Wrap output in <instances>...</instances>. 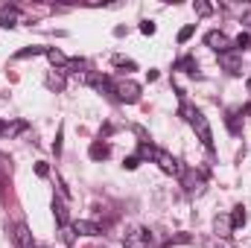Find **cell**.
Returning <instances> with one entry per match:
<instances>
[{"mask_svg": "<svg viewBox=\"0 0 251 248\" xmlns=\"http://www.w3.org/2000/svg\"><path fill=\"white\" fill-rule=\"evenodd\" d=\"M140 32H143V35H155V24H152V21H143V24H140Z\"/></svg>", "mask_w": 251, "mask_h": 248, "instance_id": "obj_22", "label": "cell"}, {"mask_svg": "<svg viewBox=\"0 0 251 248\" xmlns=\"http://www.w3.org/2000/svg\"><path fill=\"white\" fill-rule=\"evenodd\" d=\"M47 173H50V170H47V164H44V161H38V164H35V175L47 178Z\"/></svg>", "mask_w": 251, "mask_h": 248, "instance_id": "obj_24", "label": "cell"}, {"mask_svg": "<svg viewBox=\"0 0 251 248\" xmlns=\"http://www.w3.org/2000/svg\"><path fill=\"white\" fill-rule=\"evenodd\" d=\"M181 114L187 117V123L193 125V131L199 134V140L207 146V149H213V131H210V123H207V117L199 111V108H193V105H181Z\"/></svg>", "mask_w": 251, "mask_h": 248, "instance_id": "obj_1", "label": "cell"}, {"mask_svg": "<svg viewBox=\"0 0 251 248\" xmlns=\"http://www.w3.org/2000/svg\"><path fill=\"white\" fill-rule=\"evenodd\" d=\"M47 59L53 64H67V56H64L62 50H47Z\"/></svg>", "mask_w": 251, "mask_h": 248, "instance_id": "obj_15", "label": "cell"}, {"mask_svg": "<svg viewBox=\"0 0 251 248\" xmlns=\"http://www.w3.org/2000/svg\"><path fill=\"white\" fill-rule=\"evenodd\" d=\"M114 94H117V99H123V102H137V99H140V88H137L134 82H117V85H114Z\"/></svg>", "mask_w": 251, "mask_h": 248, "instance_id": "obj_4", "label": "cell"}, {"mask_svg": "<svg viewBox=\"0 0 251 248\" xmlns=\"http://www.w3.org/2000/svg\"><path fill=\"white\" fill-rule=\"evenodd\" d=\"M246 111H249V117H251V102H249V108H246Z\"/></svg>", "mask_w": 251, "mask_h": 248, "instance_id": "obj_27", "label": "cell"}, {"mask_svg": "<svg viewBox=\"0 0 251 248\" xmlns=\"http://www.w3.org/2000/svg\"><path fill=\"white\" fill-rule=\"evenodd\" d=\"M149 243H152L149 231H143V228H134L131 234H126L123 248H149Z\"/></svg>", "mask_w": 251, "mask_h": 248, "instance_id": "obj_3", "label": "cell"}, {"mask_svg": "<svg viewBox=\"0 0 251 248\" xmlns=\"http://www.w3.org/2000/svg\"><path fill=\"white\" fill-rule=\"evenodd\" d=\"M123 167L126 170H137V167H140V158H137V155H128V158L123 161Z\"/></svg>", "mask_w": 251, "mask_h": 248, "instance_id": "obj_19", "label": "cell"}, {"mask_svg": "<svg viewBox=\"0 0 251 248\" xmlns=\"http://www.w3.org/2000/svg\"><path fill=\"white\" fill-rule=\"evenodd\" d=\"M204 44H207V47H210V50H216V53H219V56H222V53H228V50H231V38H228V35H225V32H219V29H210V32H207V35H204Z\"/></svg>", "mask_w": 251, "mask_h": 248, "instance_id": "obj_2", "label": "cell"}, {"mask_svg": "<svg viewBox=\"0 0 251 248\" xmlns=\"http://www.w3.org/2000/svg\"><path fill=\"white\" fill-rule=\"evenodd\" d=\"M196 12H199V15H210V6H207V3H196Z\"/></svg>", "mask_w": 251, "mask_h": 248, "instance_id": "obj_26", "label": "cell"}, {"mask_svg": "<svg viewBox=\"0 0 251 248\" xmlns=\"http://www.w3.org/2000/svg\"><path fill=\"white\" fill-rule=\"evenodd\" d=\"M38 248H44V246H38Z\"/></svg>", "mask_w": 251, "mask_h": 248, "instance_id": "obj_30", "label": "cell"}, {"mask_svg": "<svg viewBox=\"0 0 251 248\" xmlns=\"http://www.w3.org/2000/svg\"><path fill=\"white\" fill-rule=\"evenodd\" d=\"M12 237H15V246L18 248H35L32 246V234H29V228H26L24 222L15 225V234H12Z\"/></svg>", "mask_w": 251, "mask_h": 248, "instance_id": "obj_6", "label": "cell"}, {"mask_svg": "<svg viewBox=\"0 0 251 248\" xmlns=\"http://www.w3.org/2000/svg\"><path fill=\"white\" fill-rule=\"evenodd\" d=\"M249 44H251V35H249V32H243V35H240V38L234 41V47H237V50H246Z\"/></svg>", "mask_w": 251, "mask_h": 248, "instance_id": "obj_17", "label": "cell"}, {"mask_svg": "<svg viewBox=\"0 0 251 248\" xmlns=\"http://www.w3.org/2000/svg\"><path fill=\"white\" fill-rule=\"evenodd\" d=\"M24 128V123H15V125H0V131L3 134H15V131H21Z\"/></svg>", "mask_w": 251, "mask_h": 248, "instance_id": "obj_23", "label": "cell"}, {"mask_svg": "<svg viewBox=\"0 0 251 248\" xmlns=\"http://www.w3.org/2000/svg\"><path fill=\"white\" fill-rule=\"evenodd\" d=\"M176 67H178V70H184V73H199V62H196V59H181V62L176 64Z\"/></svg>", "mask_w": 251, "mask_h": 248, "instance_id": "obj_14", "label": "cell"}, {"mask_svg": "<svg viewBox=\"0 0 251 248\" xmlns=\"http://www.w3.org/2000/svg\"><path fill=\"white\" fill-rule=\"evenodd\" d=\"M73 234H82V237H100L102 231H100V225H97V222L79 219V222H73Z\"/></svg>", "mask_w": 251, "mask_h": 248, "instance_id": "obj_7", "label": "cell"}, {"mask_svg": "<svg viewBox=\"0 0 251 248\" xmlns=\"http://www.w3.org/2000/svg\"><path fill=\"white\" fill-rule=\"evenodd\" d=\"M210 248H225V246H210Z\"/></svg>", "mask_w": 251, "mask_h": 248, "instance_id": "obj_28", "label": "cell"}, {"mask_svg": "<svg viewBox=\"0 0 251 248\" xmlns=\"http://www.w3.org/2000/svg\"><path fill=\"white\" fill-rule=\"evenodd\" d=\"M181 243H190V234H176V237H170V246H181Z\"/></svg>", "mask_w": 251, "mask_h": 248, "instance_id": "obj_21", "label": "cell"}, {"mask_svg": "<svg viewBox=\"0 0 251 248\" xmlns=\"http://www.w3.org/2000/svg\"><path fill=\"white\" fill-rule=\"evenodd\" d=\"M249 91H251V79H249Z\"/></svg>", "mask_w": 251, "mask_h": 248, "instance_id": "obj_29", "label": "cell"}, {"mask_svg": "<svg viewBox=\"0 0 251 248\" xmlns=\"http://www.w3.org/2000/svg\"><path fill=\"white\" fill-rule=\"evenodd\" d=\"M41 53H47V50L44 47H26V50L18 53V59H29V56H41Z\"/></svg>", "mask_w": 251, "mask_h": 248, "instance_id": "obj_16", "label": "cell"}, {"mask_svg": "<svg viewBox=\"0 0 251 248\" xmlns=\"http://www.w3.org/2000/svg\"><path fill=\"white\" fill-rule=\"evenodd\" d=\"M62 237H64V243H73V228H70V225L62 228Z\"/></svg>", "mask_w": 251, "mask_h": 248, "instance_id": "obj_25", "label": "cell"}, {"mask_svg": "<svg viewBox=\"0 0 251 248\" xmlns=\"http://www.w3.org/2000/svg\"><path fill=\"white\" fill-rule=\"evenodd\" d=\"M213 228H216V234H219V237H228V231H231L234 225H231V219H228V216H216Z\"/></svg>", "mask_w": 251, "mask_h": 248, "instance_id": "obj_12", "label": "cell"}, {"mask_svg": "<svg viewBox=\"0 0 251 248\" xmlns=\"http://www.w3.org/2000/svg\"><path fill=\"white\" fill-rule=\"evenodd\" d=\"M155 161H158V167H161L164 173H170V175H178V173H181L178 161H176L170 152H164V149H155Z\"/></svg>", "mask_w": 251, "mask_h": 248, "instance_id": "obj_5", "label": "cell"}, {"mask_svg": "<svg viewBox=\"0 0 251 248\" xmlns=\"http://www.w3.org/2000/svg\"><path fill=\"white\" fill-rule=\"evenodd\" d=\"M219 62L225 64L231 73H240V56H237V53H231V50H228V53H222V56H219Z\"/></svg>", "mask_w": 251, "mask_h": 248, "instance_id": "obj_10", "label": "cell"}, {"mask_svg": "<svg viewBox=\"0 0 251 248\" xmlns=\"http://www.w3.org/2000/svg\"><path fill=\"white\" fill-rule=\"evenodd\" d=\"M88 155H91L94 161H105V158L111 155V149H108V143H102V140H97V143H91V149H88Z\"/></svg>", "mask_w": 251, "mask_h": 248, "instance_id": "obj_9", "label": "cell"}, {"mask_svg": "<svg viewBox=\"0 0 251 248\" xmlns=\"http://www.w3.org/2000/svg\"><path fill=\"white\" fill-rule=\"evenodd\" d=\"M193 32H196V26H193V24H190V26H184V29L178 32V41H181V44H184V41H190V38H193Z\"/></svg>", "mask_w": 251, "mask_h": 248, "instance_id": "obj_18", "label": "cell"}, {"mask_svg": "<svg viewBox=\"0 0 251 248\" xmlns=\"http://www.w3.org/2000/svg\"><path fill=\"white\" fill-rule=\"evenodd\" d=\"M53 213H56L59 225H62V228H67V207H64V201H53Z\"/></svg>", "mask_w": 251, "mask_h": 248, "instance_id": "obj_13", "label": "cell"}, {"mask_svg": "<svg viewBox=\"0 0 251 248\" xmlns=\"http://www.w3.org/2000/svg\"><path fill=\"white\" fill-rule=\"evenodd\" d=\"M114 64L117 67H126V70H134V62L131 59H123V56H114Z\"/></svg>", "mask_w": 251, "mask_h": 248, "instance_id": "obj_20", "label": "cell"}, {"mask_svg": "<svg viewBox=\"0 0 251 248\" xmlns=\"http://www.w3.org/2000/svg\"><path fill=\"white\" fill-rule=\"evenodd\" d=\"M246 219H249V216H246V207H243V204H237V207H234V213H231V225H234V228H243V225H246Z\"/></svg>", "mask_w": 251, "mask_h": 248, "instance_id": "obj_11", "label": "cell"}, {"mask_svg": "<svg viewBox=\"0 0 251 248\" xmlns=\"http://www.w3.org/2000/svg\"><path fill=\"white\" fill-rule=\"evenodd\" d=\"M15 24H18V9L15 6H3L0 9V26L3 29H12Z\"/></svg>", "mask_w": 251, "mask_h": 248, "instance_id": "obj_8", "label": "cell"}]
</instances>
